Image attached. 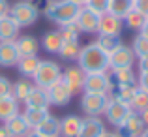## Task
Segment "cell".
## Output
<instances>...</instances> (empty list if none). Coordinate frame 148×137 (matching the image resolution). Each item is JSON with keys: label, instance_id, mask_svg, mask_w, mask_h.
<instances>
[{"label": "cell", "instance_id": "ffe728a7", "mask_svg": "<svg viewBox=\"0 0 148 137\" xmlns=\"http://www.w3.org/2000/svg\"><path fill=\"white\" fill-rule=\"evenodd\" d=\"M83 118L77 115H68L60 118V137H77Z\"/></svg>", "mask_w": 148, "mask_h": 137}, {"label": "cell", "instance_id": "c3c4849f", "mask_svg": "<svg viewBox=\"0 0 148 137\" xmlns=\"http://www.w3.org/2000/svg\"><path fill=\"white\" fill-rule=\"evenodd\" d=\"M139 137H148V126L145 128V130H143V134H141V135H139Z\"/></svg>", "mask_w": 148, "mask_h": 137}, {"label": "cell", "instance_id": "b9f144b4", "mask_svg": "<svg viewBox=\"0 0 148 137\" xmlns=\"http://www.w3.org/2000/svg\"><path fill=\"white\" fill-rule=\"evenodd\" d=\"M139 34H143V36L148 38V17L145 19V25H143V28H141V32H139Z\"/></svg>", "mask_w": 148, "mask_h": 137}, {"label": "cell", "instance_id": "f35d334b", "mask_svg": "<svg viewBox=\"0 0 148 137\" xmlns=\"http://www.w3.org/2000/svg\"><path fill=\"white\" fill-rule=\"evenodd\" d=\"M137 87L148 92V72H141L137 77Z\"/></svg>", "mask_w": 148, "mask_h": 137}, {"label": "cell", "instance_id": "60d3db41", "mask_svg": "<svg viewBox=\"0 0 148 137\" xmlns=\"http://www.w3.org/2000/svg\"><path fill=\"white\" fill-rule=\"evenodd\" d=\"M139 72H148V56L139 58Z\"/></svg>", "mask_w": 148, "mask_h": 137}, {"label": "cell", "instance_id": "f1b7e54d", "mask_svg": "<svg viewBox=\"0 0 148 137\" xmlns=\"http://www.w3.org/2000/svg\"><path fill=\"white\" fill-rule=\"evenodd\" d=\"M34 88V83H30L28 79H19L17 83H13V90H11V96L15 98V100L19 101V103H23V101L26 100V96L30 94V90Z\"/></svg>", "mask_w": 148, "mask_h": 137}, {"label": "cell", "instance_id": "8992f818", "mask_svg": "<svg viewBox=\"0 0 148 137\" xmlns=\"http://www.w3.org/2000/svg\"><path fill=\"white\" fill-rule=\"evenodd\" d=\"M103 115H105L109 124H112L114 128H120L124 124V120L131 115V109L127 103L116 100L114 96H109V101H107V107H105Z\"/></svg>", "mask_w": 148, "mask_h": 137}, {"label": "cell", "instance_id": "44dd1931", "mask_svg": "<svg viewBox=\"0 0 148 137\" xmlns=\"http://www.w3.org/2000/svg\"><path fill=\"white\" fill-rule=\"evenodd\" d=\"M34 131L40 134L41 137H60V118H56V116H53L49 113L47 118H45Z\"/></svg>", "mask_w": 148, "mask_h": 137}, {"label": "cell", "instance_id": "9a60e30c", "mask_svg": "<svg viewBox=\"0 0 148 137\" xmlns=\"http://www.w3.org/2000/svg\"><path fill=\"white\" fill-rule=\"evenodd\" d=\"M23 103H25L26 109H49V105H51L49 98H47V90L40 87H34Z\"/></svg>", "mask_w": 148, "mask_h": 137}, {"label": "cell", "instance_id": "603a6c76", "mask_svg": "<svg viewBox=\"0 0 148 137\" xmlns=\"http://www.w3.org/2000/svg\"><path fill=\"white\" fill-rule=\"evenodd\" d=\"M15 115H19V101L13 96L0 98V122H6Z\"/></svg>", "mask_w": 148, "mask_h": 137}, {"label": "cell", "instance_id": "5b68a950", "mask_svg": "<svg viewBox=\"0 0 148 137\" xmlns=\"http://www.w3.org/2000/svg\"><path fill=\"white\" fill-rule=\"evenodd\" d=\"M114 90V81L107 72L101 73H86L84 77V87L83 92H92V94H111Z\"/></svg>", "mask_w": 148, "mask_h": 137}, {"label": "cell", "instance_id": "4dcf8cb0", "mask_svg": "<svg viewBox=\"0 0 148 137\" xmlns=\"http://www.w3.org/2000/svg\"><path fill=\"white\" fill-rule=\"evenodd\" d=\"M79 51H81L79 41H62V47H60V51H58V56H60L62 60H77Z\"/></svg>", "mask_w": 148, "mask_h": 137}, {"label": "cell", "instance_id": "6da1fadb", "mask_svg": "<svg viewBox=\"0 0 148 137\" xmlns=\"http://www.w3.org/2000/svg\"><path fill=\"white\" fill-rule=\"evenodd\" d=\"M77 66L84 73H101L109 70V54L103 49H99L96 41L81 47L79 56H77Z\"/></svg>", "mask_w": 148, "mask_h": 137}, {"label": "cell", "instance_id": "7dc6e473", "mask_svg": "<svg viewBox=\"0 0 148 137\" xmlns=\"http://www.w3.org/2000/svg\"><path fill=\"white\" fill-rule=\"evenodd\" d=\"M25 137H41V135H40V134H36L34 130H30V131H28V134H26Z\"/></svg>", "mask_w": 148, "mask_h": 137}, {"label": "cell", "instance_id": "cb8c5ba5", "mask_svg": "<svg viewBox=\"0 0 148 137\" xmlns=\"http://www.w3.org/2000/svg\"><path fill=\"white\" fill-rule=\"evenodd\" d=\"M41 47H43L47 53L51 54H58V51H60L62 47V36L58 30H51V32H47L43 36V40H41Z\"/></svg>", "mask_w": 148, "mask_h": 137}, {"label": "cell", "instance_id": "e575fe53", "mask_svg": "<svg viewBox=\"0 0 148 137\" xmlns=\"http://www.w3.org/2000/svg\"><path fill=\"white\" fill-rule=\"evenodd\" d=\"M60 36H62V41H79V28L75 26V23H69V25H64L60 26Z\"/></svg>", "mask_w": 148, "mask_h": 137}, {"label": "cell", "instance_id": "d6986e66", "mask_svg": "<svg viewBox=\"0 0 148 137\" xmlns=\"http://www.w3.org/2000/svg\"><path fill=\"white\" fill-rule=\"evenodd\" d=\"M15 45H17L19 56H34L40 51V41L36 40L34 36H19L15 40Z\"/></svg>", "mask_w": 148, "mask_h": 137}, {"label": "cell", "instance_id": "74e56055", "mask_svg": "<svg viewBox=\"0 0 148 137\" xmlns=\"http://www.w3.org/2000/svg\"><path fill=\"white\" fill-rule=\"evenodd\" d=\"M133 10L148 17V0H133Z\"/></svg>", "mask_w": 148, "mask_h": 137}, {"label": "cell", "instance_id": "4fadbf2b", "mask_svg": "<svg viewBox=\"0 0 148 137\" xmlns=\"http://www.w3.org/2000/svg\"><path fill=\"white\" fill-rule=\"evenodd\" d=\"M105 124L99 116H86L81 122V130L77 137H101L105 134Z\"/></svg>", "mask_w": 148, "mask_h": 137}, {"label": "cell", "instance_id": "3957f363", "mask_svg": "<svg viewBox=\"0 0 148 137\" xmlns=\"http://www.w3.org/2000/svg\"><path fill=\"white\" fill-rule=\"evenodd\" d=\"M10 17L17 23L21 28L25 26H32L34 23L40 19V8L36 6L30 0H21V2H15L10 8Z\"/></svg>", "mask_w": 148, "mask_h": 137}, {"label": "cell", "instance_id": "484cf974", "mask_svg": "<svg viewBox=\"0 0 148 137\" xmlns=\"http://www.w3.org/2000/svg\"><path fill=\"white\" fill-rule=\"evenodd\" d=\"M49 115V109H25L23 116H25L26 124H28L30 130H36Z\"/></svg>", "mask_w": 148, "mask_h": 137}, {"label": "cell", "instance_id": "f546056e", "mask_svg": "<svg viewBox=\"0 0 148 137\" xmlns=\"http://www.w3.org/2000/svg\"><path fill=\"white\" fill-rule=\"evenodd\" d=\"M96 43H98L99 49H103L105 53H112V51L116 49V47L122 45V41H120V36H111V34H99L98 40H96Z\"/></svg>", "mask_w": 148, "mask_h": 137}, {"label": "cell", "instance_id": "9c48e42d", "mask_svg": "<svg viewBox=\"0 0 148 137\" xmlns=\"http://www.w3.org/2000/svg\"><path fill=\"white\" fill-rule=\"evenodd\" d=\"M47 98H49V103L51 105H56V107H64L71 101L73 92L68 88V85L62 81V77L56 81L54 85H51L47 88Z\"/></svg>", "mask_w": 148, "mask_h": 137}, {"label": "cell", "instance_id": "4316f807", "mask_svg": "<svg viewBox=\"0 0 148 137\" xmlns=\"http://www.w3.org/2000/svg\"><path fill=\"white\" fill-rule=\"evenodd\" d=\"M112 81L116 85H137V75H135L133 68L112 70Z\"/></svg>", "mask_w": 148, "mask_h": 137}, {"label": "cell", "instance_id": "d4e9b609", "mask_svg": "<svg viewBox=\"0 0 148 137\" xmlns=\"http://www.w3.org/2000/svg\"><path fill=\"white\" fill-rule=\"evenodd\" d=\"M131 10H133V0H109L107 13L116 15L118 19H124Z\"/></svg>", "mask_w": 148, "mask_h": 137}, {"label": "cell", "instance_id": "5bb4252c", "mask_svg": "<svg viewBox=\"0 0 148 137\" xmlns=\"http://www.w3.org/2000/svg\"><path fill=\"white\" fill-rule=\"evenodd\" d=\"M124 21L118 19L116 15L111 13H103L99 15V26H98V34H111V36H120L122 32Z\"/></svg>", "mask_w": 148, "mask_h": 137}, {"label": "cell", "instance_id": "1f68e13d", "mask_svg": "<svg viewBox=\"0 0 148 137\" xmlns=\"http://www.w3.org/2000/svg\"><path fill=\"white\" fill-rule=\"evenodd\" d=\"M135 92H137V85H116L114 90H112V96H114L116 100H120V101L130 105V101H131V98H133Z\"/></svg>", "mask_w": 148, "mask_h": 137}, {"label": "cell", "instance_id": "30bf717a", "mask_svg": "<svg viewBox=\"0 0 148 137\" xmlns=\"http://www.w3.org/2000/svg\"><path fill=\"white\" fill-rule=\"evenodd\" d=\"M75 26L83 34H96L98 32V26H99V15L94 13L92 10H88L86 6H83L79 15H77V19H75Z\"/></svg>", "mask_w": 148, "mask_h": 137}, {"label": "cell", "instance_id": "277c9868", "mask_svg": "<svg viewBox=\"0 0 148 137\" xmlns=\"http://www.w3.org/2000/svg\"><path fill=\"white\" fill-rule=\"evenodd\" d=\"M60 77H62L60 64H56L54 60H41L36 73H34V77H32V81H34V87H40V88L47 90L51 85H54Z\"/></svg>", "mask_w": 148, "mask_h": 137}, {"label": "cell", "instance_id": "836d02e7", "mask_svg": "<svg viewBox=\"0 0 148 137\" xmlns=\"http://www.w3.org/2000/svg\"><path fill=\"white\" fill-rule=\"evenodd\" d=\"M131 51L137 58L148 56V38L143 36V34H137L133 38V45H131Z\"/></svg>", "mask_w": 148, "mask_h": 137}, {"label": "cell", "instance_id": "7c38bea8", "mask_svg": "<svg viewBox=\"0 0 148 137\" xmlns=\"http://www.w3.org/2000/svg\"><path fill=\"white\" fill-rule=\"evenodd\" d=\"M84 77H86V73H84L79 66H69V68H66L64 72H62V81L68 85V88L73 94H77V92L83 90Z\"/></svg>", "mask_w": 148, "mask_h": 137}, {"label": "cell", "instance_id": "d6a6232c", "mask_svg": "<svg viewBox=\"0 0 148 137\" xmlns=\"http://www.w3.org/2000/svg\"><path fill=\"white\" fill-rule=\"evenodd\" d=\"M145 15H141L139 11H135V10H131L130 13L126 15V17L122 19L124 21V25L127 26L130 30H135V32H141V28H143V25H145Z\"/></svg>", "mask_w": 148, "mask_h": 137}, {"label": "cell", "instance_id": "7a4b0ae2", "mask_svg": "<svg viewBox=\"0 0 148 137\" xmlns=\"http://www.w3.org/2000/svg\"><path fill=\"white\" fill-rule=\"evenodd\" d=\"M79 11H81V6L73 4L71 0H49L43 10V15L51 23L64 26V25H69V23H75Z\"/></svg>", "mask_w": 148, "mask_h": 137}, {"label": "cell", "instance_id": "f6af8a7d", "mask_svg": "<svg viewBox=\"0 0 148 137\" xmlns=\"http://www.w3.org/2000/svg\"><path fill=\"white\" fill-rule=\"evenodd\" d=\"M71 2H73V4H77V6H81V8H83V6H86V2H88V0H71Z\"/></svg>", "mask_w": 148, "mask_h": 137}, {"label": "cell", "instance_id": "ac0fdd59", "mask_svg": "<svg viewBox=\"0 0 148 137\" xmlns=\"http://www.w3.org/2000/svg\"><path fill=\"white\" fill-rule=\"evenodd\" d=\"M4 128L8 130L10 137H25V135L30 131L28 124H26L25 116H23L21 113H19V115H15L13 118L6 120V122H4Z\"/></svg>", "mask_w": 148, "mask_h": 137}, {"label": "cell", "instance_id": "d590c367", "mask_svg": "<svg viewBox=\"0 0 148 137\" xmlns=\"http://www.w3.org/2000/svg\"><path fill=\"white\" fill-rule=\"evenodd\" d=\"M86 8H88V10H92L94 13H98V15H103V13H107L109 0H88Z\"/></svg>", "mask_w": 148, "mask_h": 137}, {"label": "cell", "instance_id": "ba28073f", "mask_svg": "<svg viewBox=\"0 0 148 137\" xmlns=\"http://www.w3.org/2000/svg\"><path fill=\"white\" fill-rule=\"evenodd\" d=\"M135 54L131 51V47L120 45L116 47L112 53H109V70H122V68H133Z\"/></svg>", "mask_w": 148, "mask_h": 137}, {"label": "cell", "instance_id": "2e32d148", "mask_svg": "<svg viewBox=\"0 0 148 137\" xmlns=\"http://www.w3.org/2000/svg\"><path fill=\"white\" fill-rule=\"evenodd\" d=\"M19 51L15 41H0V66L2 68H11L19 60Z\"/></svg>", "mask_w": 148, "mask_h": 137}, {"label": "cell", "instance_id": "8fae6325", "mask_svg": "<svg viewBox=\"0 0 148 137\" xmlns=\"http://www.w3.org/2000/svg\"><path fill=\"white\" fill-rule=\"evenodd\" d=\"M145 122H143L141 115L139 113H133L131 111V115L127 116L126 120H124V124L120 128H116V134H118L120 137H139L143 134V130H145Z\"/></svg>", "mask_w": 148, "mask_h": 137}, {"label": "cell", "instance_id": "7bdbcfd3", "mask_svg": "<svg viewBox=\"0 0 148 137\" xmlns=\"http://www.w3.org/2000/svg\"><path fill=\"white\" fill-rule=\"evenodd\" d=\"M141 118H143V122H145V126H148V109L141 113Z\"/></svg>", "mask_w": 148, "mask_h": 137}, {"label": "cell", "instance_id": "7402d4cb", "mask_svg": "<svg viewBox=\"0 0 148 137\" xmlns=\"http://www.w3.org/2000/svg\"><path fill=\"white\" fill-rule=\"evenodd\" d=\"M40 62H41V58L38 56V54H34V56H21L15 66H17L19 73H21L23 77L32 79L34 73H36V70H38V66H40Z\"/></svg>", "mask_w": 148, "mask_h": 137}, {"label": "cell", "instance_id": "83f0119b", "mask_svg": "<svg viewBox=\"0 0 148 137\" xmlns=\"http://www.w3.org/2000/svg\"><path fill=\"white\" fill-rule=\"evenodd\" d=\"M130 109L133 113H139V115H141L143 111H146L148 109V92L137 87V92L133 94V98H131V101H130Z\"/></svg>", "mask_w": 148, "mask_h": 137}, {"label": "cell", "instance_id": "e0dca14e", "mask_svg": "<svg viewBox=\"0 0 148 137\" xmlns=\"http://www.w3.org/2000/svg\"><path fill=\"white\" fill-rule=\"evenodd\" d=\"M19 30L21 26L10 15L0 17V41H15L19 38Z\"/></svg>", "mask_w": 148, "mask_h": 137}, {"label": "cell", "instance_id": "ee69618b", "mask_svg": "<svg viewBox=\"0 0 148 137\" xmlns=\"http://www.w3.org/2000/svg\"><path fill=\"white\" fill-rule=\"evenodd\" d=\"M101 137H120V135L116 134V131H105V134L101 135Z\"/></svg>", "mask_w": 148, "mask_h": 137}, {"label": "cell", "instance_id": "8d00e7d4", "mask_svg": "<svg viewBox=\"0 0 148 137\" xmlns=\"http://www.w3.org/2000/svg\"><path fill=\"white\" fill-rule=\"evenodd\" d=\"M11 90H13V83H11L8 77L0 75V98L11 96Z\"/></svg>", "mask_w": 148, "mask_h": 137}, {"label": "cell", "instance_id": "ab89813d", "mask_svg": "<svg viewBox=\"0 0 148 137\" xmlns=\"http://www.w3.org/2000/svg\"><path fill=\"white\" fill-rule=\"evenodd\" d=\"M10 2L8 0H0V17H4V15H10Z\"/></svg>", "mask_w": 148, "mask_h": 137}, {"label": "cell", "instance_id": "52a82bcc", "mask_svg": "<svg viewBox=\"0 0 148 137\" xmlns=\"http://www.w3.org/2000/svg\"><path fill=\"white\" fill-rule=\"evenodd\" d=\"M109 96L107 94H92V92H83L81 98V109L86 116H101L107 107Z\"/></svg>", "mask_w": 148, "mask_h": 137}, {"label": "cell", "instance_id": "bcb514c9", "mask_svg": "<svg viewBox=\"0 0 148 137\" xmlns=\"http://www.w3.org/2000/svg\"><path fill=\"white\" fill-rule=\"evenodd\" d=\"M0 137H10V134H8V130L4 126H0Z\"/></svg>", "mask_w": 148, "mask_h": 137}]
</instances>
